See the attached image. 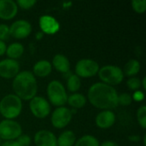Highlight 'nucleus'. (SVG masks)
I'll return each instance as SVG.
<instances>
[{"mask_svg":"<svg viewBox=\"0 0 146 146\" xmlns=\"http://www.w3.org/2000/svg\"><path fill=\"white\" fill-rule=\"evenodd\" d=\"M102 83L114 86L120 85L124 80L122 68L116 65H105L99 68L98 73Z\"/></svg>","mask_w":146,"mask_h":146,"instance_id":"5","label":"nucleus"},{"mask_svg":"<svg viewBox=\"0 0 146 146\" xmlns=\"http://www.w3.org/2000/svg\"><path fill=\"white\" fill-rule=\"evenodd\" d=\"M18 6L13 0H0V19L9 21L15 17Z\"/></svg>","mask_w":146,"mask_h":146,"instance_id":"15","label":"nucleus"},{"mask_svg":"<svg viewBox=\"0 0 146 146\" xmlns=\"http://www.w3.org/2000/svg\"><path fill=\"white\" fill-rule=\"evenodd\" d=\"M133 103L132 95L127 92H122L118 95V104L121 106H129Z\"/></svg>","mask_w":146,"mask_h":146,"instance_id":"27","label":"nucleus"},{"mask_svg":"<svg viewBox=\"0 0 146 146\" xmlns=\"http://www.w3.org/2000/svg\"><path fill=\"white\" fill-rule=\"evenodd\" d=\"M52 71V66L50 61L42 59L38 61L33 67V74L35 77L44 78L50 74Z\"/></svg>","mask_w":146,"mask_h":146,"instance_id":"16","label":"nucleus"},{"mask_svg":"<svg viewBox=\"0 0 146 146\" xmlns=\"http://www.w3.org/2000/svg\"><path fill=\"white\" fill-rule=\"evenodd\" d=\"M33 142L36 146H57V137L49 130H39L34 134Z\"/></svg>","mask_w":146,"mask_h":146,"instance_id":"13","label":"nucleus"},{"mask_svg":"<svg viewBox=\"0 0 146 146\" xmlns=\"http://www.w3.org/2000/svg\"><path fill=\"white\" fill-rule=\"evenodd\" d=\"M6 49H7V45H6L5 42L0 40V56H2L5 54Z\"/></svg>","mask_w":146,"mask_h":146,"instance_id":"32","label":"nucleus"},{"mask_svg":"<svg viewBox=\"0 0 146 146\" xmlns=\"http://www.w3.org/2000/svg\"><path fill=\"white\" fill-rule=\"evenodd\" d=\"M66 80H67V89L72 93L78 92V91L80 89L81 86L80 78L78 77L75 74H72Z\"/></svg>","mask_w":146,"mask_h":146,"instance_id":"22","label":"nucleus"},{"mask_svg":"<svg viewBox=\"0 0 146 146\" xmlns=\"http://www.w3.org/2000/svg\"><path fill=\"white\" fill-rule=\"evenodd\" d=\"M2 143H3V140H2V139H0V145H1V144H2Z\"/></svg>","mask_w":146,"mask_h":146,"instance_id":"40","label":"nucleus"},{"mask_svg":"<svg viewBox=\"0 0 146 146\" xmlns=\"http://www.w3.org/2000/svg\"><path fill=\"white\" fill-rule=\"evenodd\" d=\"M116 115L112 110H102L95 118V124L100 129H108L115 125Z\"/></svg>","mask_w":146,"mask_h":146,"instance_id":"14","label":"nucleus"},{"mask_svg":"<svg viewBox=\"0 0 146 146\" xmlns=\"http://www.w3.org/2000/svg\"><path fill=\"white\" fill-rule=\"evenodd\" d=\"M100 146H119V145L112 140H106L100 144Z\"/></svg>","mask_w":146,"mask_h":146,"instance_id":"33","label":"nucleus"},{"mask_svg":"<svg viewBox=\"0 0 146 146\" xmlns=\"http://www.w3.org/2000/svg\"><path fill=\"white\" fill-rule=\"evenodd\" d=\"M72 4L73 3L71 2H65V3H62V6H63V8H69V7L72 6Z\"/></svg>","mask_w":146,"mask_h":146,"instance_id":"38","label":"nucleus"},{"mask_svg":"<svg viewBox=\"0 0 146 146\" xmlns=\"http://www.w3.org/2000/svg\"><path fill=\"white\" fill-rule=\"evenodd\" d=\"M132 98H133V101L142 102L145 99V93L141 90L135 91V92H133V93L132 95Z\"/></svg>","mask_w":146,"mask_h":146,"instance_id":"31","label":"nucleus"},{"mask_svg":"<svg viewBox=\"0 0 146 146\" xmlns=\"http://www.w3.org/2000/svg\"><path fill=\"white\" fill-rule=\"evenodd\" d=\"M46 93L50 104H52L57 108L64 106L65 104H67L68 95L63 84L61 81L57 80H51L47 85Z\"/></svg>","mask_w":146,"mask_h":146,"instance_id":"4","label":"nucleus"},{"mask_svg":"<svg viewBox=\"0 0 146 146\" xmlns=\"http://www.w3.org/2000/svg\"><path fill=\"white\" fill-rule=\"evenodd\" d=\"M10 36L9 33V26L4 23L0 24V40L5 41L7 40Z\"/></svg>","mask_w":146,"mask_h":146,"instance_id":"29","label":"nucleus"},{"mask_svg":"<svg viewBox=\"0 0 146 146\" xmlns=\"http://www.w3.org/2000/svg\"><path fill=\"white\" fill-rule=\"evenodd\" d=\"M16 4L18 8L20 7L22 9H30L36 4V0H17Z\"/></svg>","mask_w":146,"mask_h":146,"instance_id":"28","label":"nucleus"},{"mask_svg":"<svg viewBox=\"0 0 146 146\" xmlns=\"http://www.w3.org/2000/svg\"><path fill=\"white\" fill-rule=\"evenodd\" d=\"M20 63L16 60L5 58L0 61V77L10 80L14 79L20 71Z\"/></svg>","mask_w":146,"mask_h":146,"instance_id":"11","label":"nucleus"},{"mask_svg":"<svg viewBox=\"0 0 146 146\" xmlns=\"http://www.w3.org/2000/svg\"><path fill=\"white\" fill-rule=\"evenodd\" d=\"M143 142H144V146H146V135L145 134L143 137Z\"/></svg>","mask_w":146,"mask_h":146,"instance_id":"39","label":"nucleus"},{"mask_svg":"<svg viewBox=\"0 0 146 146\" xmlns=\"http://www.w3.org/2000/svg\"><path fill=\"white\" fill-rule=\"evenodd\" d=\"M132 8L138 14H143L146 10L145 0H133L131 3Z\"/></svg>","mask_w":146,"mask_h":146,"instance_id":"26","label":"nucleus"},{"mask_svg":"<svg viewBox=\"0 0 146 146\" xmlns=\"http://www.w3.org/2000/svg\"><path fill=\"white\" fill-rule=\"evenodd\" d=\"M73 115L71 110L65 107H57L51 114L50 121L52 126L56 129H62L66 127L72 121Z\"/></svg>","mask_w":146,"mask_h":146,"instance_id":"9","label":"nucleus"},{"mask_svg":"<svg viewBox=\"0 0 146 146\" xmlns=\"http://www.w3.org/2000/svg\"><path fill=\"white\" fill-rule=\"evenodd\" d=\"M100 66L98 62L90 58L79 60L74 67L75 74L80 78H92L98 74Z\"/></svg>","mask_w":146,"mask_h":146,"instance_id":"6","label":"nucleus"},{"mask_svg":"<svg viewBox=\"0 0 146 146\" xmlns=\"http://www.w3.org/2000/svg\"><path fill=\"white\" fill-rule=\"evenodd\" d=\"M141 87L144 89V90H146V78L144 77L143 80H141Z\"/></svg>","mask_w":146,"mask_h":146,"instance_id":"37","label":"nucleus"},{"mask_svg":"<svg viewBox=\"0 0 146 146\" xmlns=\"http://www.w3.org/2000/svg\"><path fill=\"white\" fill-rule=\"evenodd\" d=\"M19 146H29L31 145L32 139L29 135L27 134H21L16 140Z\"/></svg>","mask_w":146,"mask_h":146,"instance_id":"30","label":"nucleus"},{"mask_svg":"<svg viewBox=\"0 0 146 146\" xmlns=\"http://www.w3.org/2000/svg\"><path fill=\"white\" fill-rule=\"evenodd\" d=\"M137 121L139 124V126L143 128H146V106L145 105H142L140 106L138 110H137Z\"/></svg>","mask_w":146,"mask_h":146,"instance_id":"24","label":"nucleus"},{"mask_svg":"<svg viewBox=\"0 0 146 146\" xmlns=\"http://www.w3.org/2000/svg\"><path fill=\"white\" fill-rule=\"evenodd\" d=\"M86 102H87V99L82 93L75 92L68 96L67 104L72 109H74V110H79V109L85 107V105L86 104Z\"/></svg>","mask_w":146,"mask_h":146,"instance_id":"18","label":"nucleus"},{"mask_svg":"<svg viewBox=\"0 0 146 146\" xmlns=\"http://www.w3.org/2000/svg\"><path fill=\"white\" fill-rule=\"evenodd\" d=\"M30 111L38 119H44L50 114V104L47 99L41 96H35L29 103Z\"/></svg>","mask_w":146,"mask_h":146,"instance_id":"8","label":"nucleus"},{"mask_svg":"<svg viewBox=\"0 0 146 146\" xmlns=\"http://www.w3.org/2000/svg\"><path fill=\"white\" fill-rule=\"evenodd\" d=\"M118 92L114 86L102 82L94 83L87 92L89 103L102 110H112L118 107Z\"/></svg>","mask_w":146,"mask_h":146,"instance_id":"1","label":"nucleus"},{"mask_svg":"<svg viewBox=\"0 0 146 146\" xmlns=\"http://www.w3.org/2000/svg\"><path fill=\"white\" fill-rule=\"evenodd\" d=\"M74 146H100V143L95 136L86 134L78 139Z\"/></svg>","mask_w":146,"mask_h":146,"instance_id":"23","label":"nucleus"},{"mask_svg":"<svg viewBox=\"0 0 146 146\" xmlns=\"http://www.w3.org/2000/svg\"><path fill=\"white\" fill-rule=\"evenodd\" d=\"M128 140L131 141V142H139V141H140V136L136 135V134L129 135L128 136Z\"/></svg>","mask_w":146,"mask_h":146,"instance_id":"35","label":"nucleus"},{"mask_svg":"<svg viewBox=\"0 0 146 146\" xmlns=\"http://www.w3.org/2000/svg\"><path fill=\"white\" fill-rule=\"evenodd\" d=\"M50 63L52 68L62 74L70 71V62L68 58L62 54L55 55Z\"/></svg>","mask_w":146,"mask_h":146,"instance_id":"17","label":"nucleus"},{"mask_svg":"<svg viewBox=\"0 0 146 146\" xmlns=\"http://www.w3.org/2000/svg\"><path fill=\"white\" fill-rule=\"evenodd\" d=\"M22 106V100L15 94H7L0 100V114L6 120H14L21 115Z\"/></svg>","mask_w":146,"mask_h":146,"instance_id":"3","label":"nucleus"},{"mask_svg":"<svg viewBox=\"0 0 146 146\" xmlns=\"http://www.w3.org/2000/svg\"><path fill=\"white\" fill-rule=\"evenodd\" d=\"M0 146H19L15 140H9V141H3Z\"/></svg>","mask_w":146,"mask_h":146,"instance_id":"34","label":"nucleus"},{"mask_svg":"<svg viewBox=\"0 0 146 146\" xmlns=\"http://www.w3.org/2000/svg\"><path fill=\"white\" fill-rule=\"evenodd\" d=\"M12 88L15 92L14 94L21 100L30 101L37 96V79L31 71H21L13 79Z\"/></svg>","mask_w":146,"mask_h":146,"instance_id":"2","label":"nucleus"},{"mask_svg":"<svg viewBox=\"0 0 146 146\" xmlns=\"http://www.w3.org/2000/svg\"><path fill=\"white\" fill-rule=\"evenodd\" d=\"M21 134L22 127L15 120L4 119L0 121V139L2 140H16Z\"/></svg>","mask_w":146,"mask_h":146,"instance_id":"7","label":"nucleus"},{"mask_svg":"<svg viewBox=\"0 0 146 146\" xmlns=\"http://www.w3.org/2000/svg\"><path fill=\"white\" fill-rule=\"evenodd\" d=\"M24 53V46L22 44L19 42H14L7 46L5 54L7 55L8 58L17 60L20 58Z\"/></svg>","mask_w":146,"mask_h":146,"instance_id":"21","label":"nucleus"},{"mask_svg":"<svg viewBox=\"0 0 146 146\" xmlns=\"http://www.w3.org/2000/svg\"><path fill=\"white\" fill-rule=\"evenodd\" d=\"M32 30V25L27 20H17L9 26L10 36L16 39L27 38L31 34Z\"/></svg>","mask_w":146,"mask_h":146,"instance_id":"10","label":"nucleus"},{"mask_svg":"<svg viewBox=\"0 0 146 146\" xmlns=\"http://www.w3.org/2000/svg\"><path fill=\"white\" fill-rule=\"evenodd\" d=\"M140 68H141V64L137 59H130L124 65L122 71L124 76L131 78V77H135L139 73Z\"/></svg>","mask_w":146,"mask_h":146,"instance_id":"19","label":"nucleus"},{"mask_svg":"<svg viewBox=\"0 0 146 146\" xmlns=\"http://www.w3.org/2000/svg\"><path fill=\"white\" fill-rule=\"evenodd\" d=\"M38 26L40 31L44 34L54 35L60 30V23L58 21L49 15H44L40 16L38 20Z\"/></svg>","mask_w":146,"mask_h":146,"instance_id":"12","label":"nucleus"},{"mask_svg":"<svg viewBox=\"0 0 146 146\" xmlns=\"http://www.w3.org/2000/svg\"><path fill=\"white\" fill-rule=\"evenodd\" d=\"M127 86L129 90L135 92L141 88V80L138 77H131L127 80Z\"/></svg>","mask_w":146,"mask_h":146,"instance_id":"25","label":"nucleus"},{"mask_svg":"<svg viewBox=\"0 0 146 146\" xmlns=\"http://www.w3.org/2000/svg\"><path fill=\"white\" fill-rule=\"evenodd\" d=\"M76 140V135L73 131L65 130L57 138V146H74Z\"/></svg>","mask_w":146,"mask_h":146,"instance_id":"20","label":"nucleus"},{"mask_svg":"<svg viewBox=\"0 0 146 146\" xmlns=\"http://www.w3.org/2000/svg\"><path fill=\"white\" fill-rule=\"evenodd\" d=\"M44 34L41 31H39V32H37V33H35L34 38H35L36 40H41V39L44 38Z\"/></svg>","mask_w":146,"mask_h":146,"instance_id":"36","label":"nucleus"}]
</instances>
